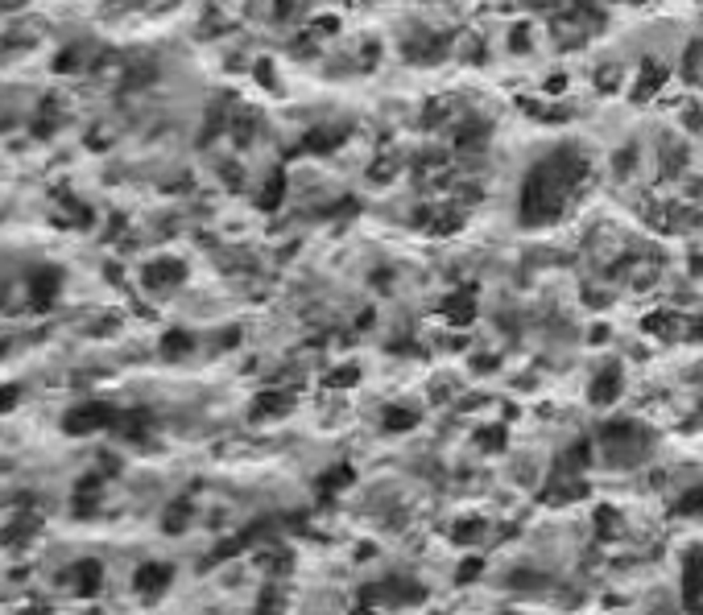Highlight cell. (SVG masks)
<instances>
[{
	"mask_svg": "<svg viewBox=\"0 0 703 615\" xmlns=\"http://www.w3.org/2000/svg\"><path fill=\"white\" fill-rule=\"evenodd\" d=\"M616 384H621V376H616V372H608L605 380H596V401H600V405H608V397L616 393Z\"/></svg>",
	"mask_w": 703,
	"mask_h": 615,
	"instance_id": "6",
	"label": "cell"
},
{
	"mask_svg": "<svg viewBox=\"0 0 703 615\" xmlns=\"http://www.w3.org/2000/svg\"><path fill=\"white\" fill-rule=\"evenodd\" d=\"M104 421H112L108 409H99V405H83V409H75L71 418H66V434H83V429H96V426H104Z\"/></svg>",
	"mask_w": 703,
	"mask_h": 615,
	"instance_id": "2",
	"label": "cell"
},
{
	"mask_svg": "<svg viewBox=\"0 0 703 615\" xmlns=\"http://www.w3.org/2000/svg\"><path fill=\"white\" fill-rule=\"evenodd\" d=\"M579 178H584V161L576 153H555L550 161H542L538 170L530 174V187H525V219L555 215Z\"/></svg>",
	"mask_w": 703,
	"mask_h": 615,
	"instance_id": "1",
	"label": "cell"
},
{
	"mask_svg": "<svg viewBox=\"0 0 703 615\" xmlns=\"http://www.w3.org/2000/svg\"><path fill=\"white\" fill-rule=\"evenodd\" d=\"M96 587H99V566H96V562H83V570H79V595H91Z\"/></svg>",
	"mask_w": 703,
	"mask_h": 615,
	"instance_id": "5",
	"label": "cell"
},
{
	"mask_svg": "<svg viewBox=\"0 0 703 615\" xmlns=\"http://www.w3.org/2000/svg\"><path fill=\"white\" fill-rule=\"evenodd\" d=\"M58 281H63V277H58L55 268H42V273L34 277V286H29L34 289V306H50V297L58 294Z\"/></svg>",
	"mask_w": 703,
	"mask_h": 615,
	"instance_id": "3",
	"label": "cell"
},
{
	"mask_svg": "<svg viewBox=\"0 0 703 615\" xmlns=\"http://www.w3.org/2000/svg\"><path fill=\"white\" fill-rule=\"evenodd\" d=\"M166 582H170V566H158V570H141V574H137V587H141L145 595H149V590L158 595Z\"/></svg>",
	"mask_w": 703,
	"mask_h": 615,
	"instance_id": "4",
	"label": "cell"
}]
</instances>
